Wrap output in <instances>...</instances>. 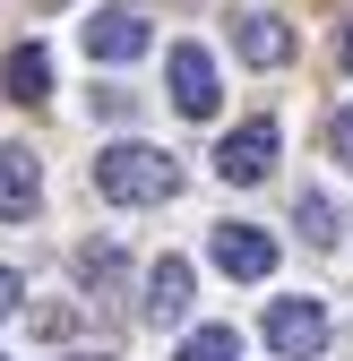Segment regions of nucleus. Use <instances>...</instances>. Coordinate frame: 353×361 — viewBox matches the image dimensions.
Segmentation results:
<instances>
[{
  "label": "nucleus",
  "instance_id": "0eeeda50",
  "mask_svg": "<svg viewBox=\"0 0 353 361\" xmlns=\"http://www.w3.org/2000/svg\"><path fill=\"white\" fill-rule=\"evenodd\" d=\"M147 18L138 9H95V18H86V61H138L147 52Z\"/></svg>",
  "mask_w": 353,
  "mask_h": 361
},
{
  "label": "nucleus",
  "instance_id": "ddd939ff",
  "mask_svg": "<svg viewBox=\"0 0 353 361\" xmlns=\"http://www.w3.org/2000/svg\"><path fill=\"white\" fill-rule=\"evenodd\" d=\"M78 276H86V284H121V250H112V241H86V250H78Z\"/></svg>",
  "mask_w": 353,
  "mask_h": 361
},
{
  "label": "nucleus",
  "instance_id": "f8f14e48",
  "mask_svg": "<svg viewBox=\"0 0 353 361\" xmlns=\"http://www.w3.org/2000/svg\"><path fill=\"white\" fill-rule=\"evenodd\" d=\"M181 361H241V336L233 327H190L181 336Z\"/></svg>",
  "mask_w": 353,
  "mask_h": 361
},
{
  "label": "nucleus",
  "instance_id": "39448f33",
  "mask_svg": "<svg viewBox=\"0 0 353 361\" xmlns=\"http://www.w3.org/2000/svg\"><path fill=\"white\" fill-rule=\"evenodd\" d=\"M164 78H172V104H181L190 121H215L225 86H215V61L198 52V43H172V52H164Z\"/></svg>",
  "mask_w": 353,
  "mask_h": 361
},
{
  "label": "nucleus",
  "instance_id": "20e7f679",
  "mask_svg": "<svg viewBox=\"0 0 353 361\" xmlns=\"http://www.w3.org/2000/svg\"><path fill=\"white\" fill-rule=\"evenodd\" d=\"M207 258L225 267L233 284H268V276H276V233H258V224H215Z\"/></svg>",
  "mask_w": 353,
  "mask_h": 361
},
{
  "label": "nucleus",
  "instance_id": "6e6552de",
  "mask_svg": "<svg viewBox=\"0 0 353 361\" xmlns=\"http://www.w3.org/2000/svg\"><path fill=\"white\" fill-rule=\"evenodd\" d=\"M147 319L155 327H181L190 319V258H155L147 267Z\"/></svg>",
  "mask_w": 353,
  "mask_h": 361
},
{
  "label": "nucleus",
  "instance_id": "6ab92c4d",
  "mask_svg": "<svg viewBox=\"0 0 353 361\" xmlns=\"http://www.w3.org/2000/svg\"><path fill=\"white\" fill-rule=\"evenodd\" d=\"M43 9H69V0H43Z\"/></svg>",
  "mask_w": 353,
  "mask_h": 361
},
{
  "label": "nucleus",
  "instance_id": "dca6fc26",
  "mask_svg": "<svg viewBox=\"0 0 353 361\" xmlns=\"http://www.w3.org/2000/svg\"><path fill=\"white\" fill-rule=\"evenodd\" d=\"M18 301H26V276H18V267H0V319H9Z\"/></svg>",
  "mask_w": 353,
  "mask_h": 361
},
{
  "label": "nucleus",
  "instance_id": "2eb2a0df",
  "mask_svg": "<svg viewBox=\"0 0 353 361\" xmlns=\"http://www.w3.org/2000/svg\"><path fill=\"white\" fill-rule=\"evenodd\" d=\"M95 112H104V121H129V112H138V95H129V86H95Z\"/></svg>",
  "mask_w": 353,
  "mask_h": 361
},
{
  "label": "nucleus",
  "instance_id": "f03ea898",
  "mask_svg": "<svg viewBox=\"0 0 353 361\" xmlns=\"http://www.w3.org/2000/svg\"><path fill=\"white\" fill-rule=\"evenodd\" d=\"M276 121H241V129H225V147H215V180H233V190H250V180H268L276 172Z\"/></svg>",
  "mask_w": 353,
  "mask_h": 361
},
{
  "label": "nucleus",
  "instance_id": "7ed1b4c3",
  "mask_svg": "<svg viewBox=\"0 0 353 361\" xmlns=\"http://www.w3.org/2000/svg\"><path fill=\"white\" fill-rule=\"evenodd\" d=\"M268 344L285 353V361H319L328 353V301H268Z\"/></svg>",
  "mask_w": 353,
  "mask_h": 361
},
{
  "label": "nucleus",
  "instance_id": "a211bd4d",
  "mask_svg": "<svg viewBox=\"0 0 353 361\" xmlns=\"http://www.w3.org/2000/svg\"><path fill=\"white\" fill-rule=\"evenodd\" d=\"M61 361H112V353H61Z\"/></svg>",
  "mask_w": 353,
  "mask_h": 361
},
{
  "label": "nucleus",
  "instance_id": "423d86ee",
  "mask_svg": "<svg viewBox=\"0 0 353 361\" xmlns=\"http://www.w3.org/2000/svg\"><path fill=\"white\" fill-rule=\"evenodd\" d=\"M233 52H241L250 69H285V61H293V26H285L276 9H233Z\"/></svg>",
  "mask_w": 353,
  "mask_h": 361
},
{
  "label": "nucleus",
  "instance_id": "1a4fd4ad",
  "mask_svg": "<svg viewBox=\"0 0 353 361\" xmlns=\"http://www.w3.org/2000/svg\"><path fill=\"white\" fill-rule=\"evenodd\" d=\"M35 198H43L35 147H0V215H35Z\"/></svg>",
  "mask_w": 353,
  "mask_h": 361
},
{
  "label": "nucleus",
  "instance_id": "9d476101",
  "mask_svg": "<svg viewBox=\"0 0 353 361\" xmlns=\"http://www.w3.org/2000/svg\"><path fill=\"white\" fill-rule=\"evenodd\" d=\"M0 78H9L18 104H43V95H52V52H43V43H18V52L0 61Z\"/></svg>",
  "mask_w": 353,
  "mask_h": 361
},
{
  "label": "nucleus",
  "instance_id": "4468645a",
  "mask_svg": "<svg viewBox=\"0 0 353 361\" xmlns=\"http://www.w3.org/2000/svg\"><path fill=\"white\" fill-rule=\"evenodd\" d=\"M328 155H336V164H345V172H353V104H345V112H336V121H328Z\"/></svg>",
  "mask_w": 353,
  "mask_h": 361
},
{
  "label": "nucleus",
  "instance_id": "9b49d317",
  "mask_svg": "<svg viewBox=\"0 0 353 361\" xmlns=\"http://www.w3.org/2000/svg\"><path fill=\"white\" fill-rule=\"evenodd\" d=\"M293 224H301V241H319V250H336V241H345V215H336V198H328V190H301V198H293Z\"/></svg>",
  "mask_w": 353,
  "mask_h": 361
},
{
  "label": "nucleus",
  "instance_id": "aec40b11",
  "mask_svg": "<svg viewBox=\"0 0 353 361\" xmlns=\"http://www.w3.org/2000/svg\"><path fill=\"white\" fill-rule=\"evenodd\" d=\"M0 361H9V353H0Z\"/></svg>",
  "mask_w": 353,
  "mask_h": 361
},
{
  "label": "nucleus",
  "instance_id": "f257e3e1",
  "mask_svg": "<svg viewBox=\"0 0 353 361\" xmlns=\"http://www.w3.org/2000/svg\"><path fill=\"white\" fill-rule=\"evenodd\" d=\"M95 190L112 207H164L172 190H181V164H172L164 147H147V138H121V147L95 155Z\"/></svg>",
  "mask_w": 353,
  "mask_h": 361
},
{
  "label": "nucleus",
  "instance_id": "f3484780",
  "mask_svg": "<svg viewBox=\"0 0 353 361\" xmlns=\"http://www.w3.org/2000/svg\"><path fill=\"white\" fill-rule=\"evenodd\" d=\"M336 52H345V69H353V26H345V43H336Z\"/></svg>",
  "mask_w": 353,
  "mask_h": 361
}]
</instances>
